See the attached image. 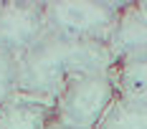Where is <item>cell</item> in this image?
Masks as SVG:
<instances>
[{
  "label": "cell",
  "instance_id": "cell-8",
  "mask_svg": "<svg viewBox=\"0 0 147 129\" xmlns=\"http://www.w3.org/2000/svg\"><path fill=\"white\" fill-rule=\"evenodd\" d=\"M112 76L117 81L119 96H147V53L114 63Z\"/></svg>",
  "mask_w": 147,
  "mask_h": 129
},
{
  "label": "cell",
  "instance_id": "cell-6",
  "mask_svg": "<svg viewBox=\"0 0 147 129\" xmlns=\"http://www.w3.org/2000/svg\"><path fill=\"white\" fill-rule=\"evenodd\" d=\"M56 122L53 101L18 94L0 106V129H48Z\"/></svg>",
  "mask_w": 147,
  "mask_h": 129
},
{
  "label": "cell",
  "instance_id": "cell-9",
  "mask_svg": "<svg viewBox=\"0 0 147 129\" xmlns=\"http://www.w3.org/2000/svg\"><path fill=\"white\" fill-rule=\"evenodd\" d=\"M18 66H20V58L0 48V106L18 96Z\"/></svg>",
  "mask_w": 147,
  "mask_h": 129
},
{
  "label": "cell",
  "instance_id": "cell-3",
  "mask_svg": "<svg viewBox=\"0 0 147 129\" xmlns=\"http://www.w3.org/2000/svg\"><path fill=\"white\" fill-rule=\"evenodd\" d=\"M127 3H46L48 33L76 41L109 43L122 8Z\"/></svg>",
  "mask_w": 147,
  "mask_h": 129
},
{
  "label": "cell",
  "instance_id": "cell-5",
  "mask_svg": "<svg viewBox=\"0 0 147 129\" xmlns=\"http://www.w3.org/2000/svg\"><path fill=\"white\" fill-rule=\"evenodd\" d=\"M107 46H109L114 63L147 53V18L137 10L134 3H127L122 8V15H119Z\"/></svg>",
  "mask_w": 147,
  "mask_h": 129
},
{
  "label": "cell",
  "instance_id": "cell-11",
  "mask_svg": "<svg viewBox=\"0 0 147 129\" xmlns=\"http://www.w3.org/2000/svg\"><path fill=\"white\" fill-rule=\"evenodd\" d=\"M134 5H137V10H140V13L147 18V3H134Z\"/></svg>",
  "mask_w": 147,
  "mask_h": 129
},
{
  "label": "cell",
  "instance_id": "cell-1",
  "mask_svg": "<svg viewBox=\"0 0 147 129\" xmlns=\"http://www.w3.org/2000/svg\"><path fill=\"white\" fill-rule=\"evenodd\" d=\"M114 58L107 43L76 41L56 33H46L30 51L20 56L18 94L56 101L63 86L84 73L112 71Z\"/></svg>",
  "mask_w": 147,
  "mask_h": 129
},
{
  "label": "cell",
  "instance_id": "cell-2",
  "mask_svg": "<svg viewBox=\"0 0 147 129\" xmlns=\"http://www.w3.org/2000/svg\"><path fill=\"white\" fill-rule=\"evenodd\" d=\"M117 99L119 89L112 71L84 73L69 81L63 86V91L56 96L53 101L56 122L79 129H96Z\"/></svg>",
  "mask_w": 147,
  "mask_h": 129
},
{
  "label": "cell",
  "instance_id": "cell-7",
  "mask_svg": "<svg viewBox=\"0 0 147 129\" xmlns=\"http://www.w3.org/2000/svg\"><path fill=\"white\" fill-rule=\"evenodd\" d=\"M96 129H147V96H119Z\"/></svg>",
  "mask_w": 147,
  "mask_h": 129
},
{
  "label": "cell",
  "instance_id": "cell-10",
  "mask_svg": "<svg viewBox=\"0 0 147 129\" xmlns=\"http://www.w3.org/2000/svg\"><path fill=\"white\" fill-rule=\"evenodd\" d=\"M48 129H79V127H71V124H61V122H53Z\"/></svg>",
  "mask_w": 147,
  "mask_h": 129
},
{
  "label": "cell",
  "instance_id": "cell-4",
  "mask_svg": "<svg viewBox=\"0 0 147 129\" xmlns=\"http://www.w3.org/2000/svg\"><path fill=\"white\" fill-rule=\"evenodd\" d=\"M46 33V3H0V48L20 58Z\"/></svg>",
  "mask_w": 147,
  "mask_h": 129
}]
</instances>
